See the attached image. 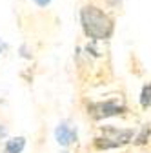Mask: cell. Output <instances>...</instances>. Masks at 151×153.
I'll use <instances>...</instances> for the list:
<instances>
[{
  "mask_svg": "<svg viewBox=\"0 0 151 153\" xmlns=\"http://www.w3.org/2000/svg\"><path fill=\"white\" fill-rule=\"evenodd\" d=\"M84 111L87 119L93 122H102L107 119H122L129 117L131 109L126 102L124 97L120 95H111L106 99H97V100H87L84 106Z\"/></svg>",
  "mask_w": 151,
  "mask_h": 153,
  "instance_id": "obj_3",
  "label": "cell"
},
{
  "mask_svg": "<svg viewBox=\"0 0 151 153\" xmlns=\"http://www.w3.org/2000/svg\"><path fill=\"white\" fill-rule=\"evenodd\" d=\"M7 137H9V135H7V126H6V124H0V144H2Z\"/></svg>",
  "mask_w": 151,
  "mask_h": 153,
  "instance_id": "obj_8",
  "label": "cell"
},
{
  "mask_svg": "<svg viewBox=\"0 0 151 153\" xmlns=\"http://www.w3.org/2000/svg\"><path fill=\"white\" fill-rule=\"evenodd\" d=\"M55 140L60 148L69 149L71 146H75L78 142V131L69 120H62L55 128Z\"/></svg>",
  "mask_w": 151,
  "mask_h": 153,
  "instance_id": "obj_4",
  "label": "cell"
},
{
  "mask_svg": "<svg viewBox=\"0 0 151 153\" xmlns=\"http://www.w3.org/2000/svg\"><path fill=\"white\" fill-rule=\"evenodd\" d=\"M151 142V124H142L138 129H135L131 146L133 148H146Z\"/></svg>",
  "mask_w": 151,
  "mask_h": 153,
  "instance_id": "obj_6",
  "label": "cell"
},
{
  "mask_svg": "<svg viewBox=\"0 0 151 153\" xmlns=\"http://www.w3.org/2000/svg\"><path fill=\"white\" fill-rule=\"evenodd\" d=\"M80 26L84 35L93 42H102L111 38L113 31H115V24L113 18L100 7L97 6H84L80 9Z\"/></svg>",
  "mask_w": 151,
  "mask_h": 153,
  "instance_id": "obj_1",
  "label": "cell"
},
{
  "mask_svg": "<svg viewBox=\"0 0 151 153\" xmlns=\"http://www.w3.org/2000/svg\"><path fill=\"white\" fill-rule=\"evenodd\" d=\"M133 135H135V128H118L115 124L98 126L97 135L93 137V140L89 142L87 148L93 151L113 153L117 149H124V148L131 146Z\"/></svg>",
  "mask_w": 151,
  "mask_h": 153,
  "instance_id": "obj_2",
  "label": "cell"
},
{
  "mask_svg": "<svg viewBox=\"0 0 151 153\" xmlns=\"http://www.w3.org/2000/svg\"><path fill=\"white\" fill-rule=\"evenodd\" d=\"M2 48H4V46H2V42H0V53H2Z\"/></svg>",
  "mask_w": 151,
  "mask_h": 153,
  "instance_id": "obj_11",
  "label": "cell"
},
{
  "mask_svg": "<svg viewBox=\"0 0 151 153\" xmlns=\"http://www.w3.org/2000/svg\"><path fill=\"white\" fill-rule=\"evenodd\" d=\"M49 2H51V0H35V4L38 7H46V6H49Z\"/></svg>",
  "mask_w": 151,
  "mask_h": 153,
  "instance_id": "obj_9",
  "label": "cell"
},
{
  "mask_svg": "<svg viewBox=\"0 0 151 153\" xmlns=\"http://www.w3.org/2000/svg\"><path fill=\"white\" fill-rule=\"evenodd\" d=\"M138 106L142 109H151V80L146 82L142 88H140V93H138Z\"/></svg>",
  "mask_w": 151,
  "mask_h": 153,
  "instance_id": "obj_7",
  "label": "cell"
},
{
  "mask_svg": "<svg viewBox=\"0 0 151 153\" xmlns=\"http://www.w3.org/2000/svg\"><path fill=\"white\" fill-rule=\"evenodd\" d=\"M27 146V139L18 135V137H7L2 142V153H24Z\"/></svg>",
  "mask_w": 151,
  "mask_h": 153,
  "instance_id": "obj_5",
  "label": "cell"
},
{
  "mask_svg": "<svg viewBox=\"0 0 151 153\" xmlns=\"http://www.w3.org/2000/svg\"><path fill=\"white\" fill-rule=\"evenodd\" d=\"M86 153H107V151H93V149H87Z\"/></svg>",
  "mask_w": 151,
  "mask_h": 153,
  "instance_id": "obj_10",
  "label": "cell"
}]
</instances>
